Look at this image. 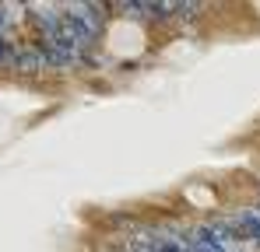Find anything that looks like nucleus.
<instances>
[{
  "mask_svg": "<svg viewBox=\"0 0 260 252\" xmlns=\"http://www.w3.org/2000/svg\"><path fill=\"white\" fill-rule=\"evenodd\" d=\"M49 70V63H46V49L39 42H21L18 46V53H14V74H21V77H36V74H43Z\"/></svg>",
  "mask_w": 260,
  "mask_h": 252,
  "instance_id": "nucleus-1",
  "label": "nucleus"
},
{
  "mask_svg": "<svg viewBox=\"0 0 260 252\" xmlns=\"http://www.w3.org/2000/svg\"><path fill=\"white\" fill-rule=\"evenodd\" d=\"M14 53H18V42H11L4 32H0V67L14 70Z\"/></svg>",
  "mask_w": 260,
  "mask_h": 252,
  "instance_id": "nucleus-2",
  "label": "nucleus"
}]
</instances>
